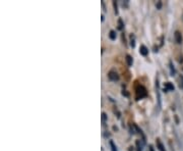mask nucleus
Here are the masks:
<instances>
[{
  "mask_svg": "<svg viewBox=\"0 0 183 151\" xmlns=\"http://www.w3.org/2000/svg\"><path fill=\"white\" fill-rule=\"evenodd\" d=\"M127 62H128V65L129 66H131V63H132V59H131V57L130 56H127Z\"/></svg>",
  "mask_w": 183,
  "mask_h": 151,
  "instance_id": "423d86ee",
  "label": "nucleus"
},
{
  "mask_svg": "<svg viewBox=\"0 0 183 151\" xmlns=\"http://www.w3.org/2000/svg\"><path fill=\"white\" fill-rule=\"evenodd\" d=\"M158 146H159V150H160V151H166L165 149H164L163 145H162V144H161L160 142H158Z\"/></svg>",
  "mask_w": 183,
  "mask_h": 151,
  "instance_id": "7ed1b4c3",
  "label": "nucleus"
},
{
  "mask_svg": "<svg viewBox=\"0 0 183 151\" xmlns=\"http://www.w3.org/2000/svg\"><path fill=\"white\" fill-rule=\"evenodd\" d=\"M110 145H111V147H112V151H117V149H116V147H115V145H114V143L112 142H110Z\"/></svg>",
  "mask_w": 183,
  "mask_h": 151,
  "instance_id": "20e7f679",
  "label": "nucleus"
},
{
  "mask_svg": "<svg viewBox=\"0 0 183 151\" xmlns=\"http://www.w3.org/2000/svg\"><path fill=\"white\" fill-rule=\"evenodd\" d=\"M175 37H176V40H177V42H178V43H181L182 37H181V35H180V33H179V32H176Z\"/></svg>",
  "mask_w": 183,
  "mask_h": 151,
  "instance_id": "f257e3e1",
  "label": "nucleus"
},
{
  "mask_svg": "<svg viewBox=\"0 0 183 151\" xmlns=\"http://www.w3.org/2000/svg\"><path fill=\"white\" fill-rule=\"evenodd\" d=\"M140 53L144 54V55H147V54H148V50H147V48L144 47V46H141L140 47Z\"/></svg>",
  "mask_w": 183,
  "mask_h": 151,
  "instance_id": "f03ea898",
  "label": "nucleus"
},
{
  "mask_svg": "<svg viewBox=\"0 0 183 151\" xmlns=\"http://www.w3.org/2000/svg\"><path fill=\"white\" fill-rule=\"evenodd\" d=\"M110 37H111V39H113V40L115 39V33L113 31H111V33H110Z\"/></svg>",
  "mask_w": 183,
  "mask_h": 151,
  "instance_id": "39448f33",
  "label": "nucleus"
}]
</instances>
